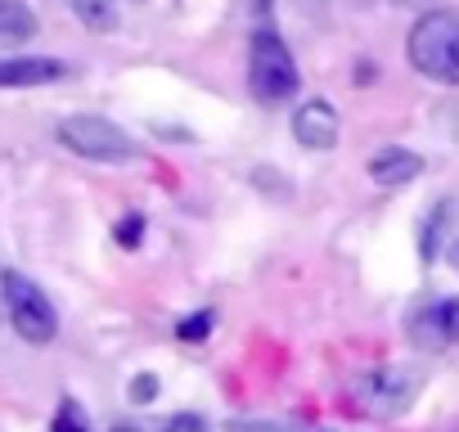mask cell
<instances>
[{
	"label": "cell",
	"instance_id": "1",
	"mask_svg": "<svg viewBox=\"0 0 459 432\" xmlns=\"http://www.w3.org/2000/svg\"><path fill=\"white\" fill-rule=\"evenodd\" d=\"M414 73L441 86H459V10H428L405 41Z\"/></svg>",
	"mask_w": 459,
	"mask_h": 432
},
{
	"label": "cell",
	"instance_id": "2",
	"mask_svg": "<svg viewBox=\"0 0 459 432\" xmlns=\"http://www.w3.org/2000/svg\"><path fill=\"white\" fill-rule=\"evenodd\" d=\"M0 298H5V315L23 342L46 347L59 338V311L37 280H28L23 271H5L0 275Z\"/></svg>",
	"mask_w": 459,
	"mask_h": 432
},
{
	"label": "cell",
	"instance_id": "3",
	"mask_svg": "<svg viewBox=\"0 0 459 432\" xmlns=\"http://www.w3.org/2000/svg\"><path fill=\"white\" fill-rule=\"evenodd\" d=\"M298 82L302 77H298V64L284 37H275L271 28H257L248 46V91L262 104H289L298 95Z\"/></svg>",
	"mask_w": 459,
	"mask_h": 432
},
{
	"label": "cell",
	"instance_id": "4",
	"mask_svg": "<svg viewBox=\"0 0 459 432\" xmlns=\"http://www.w3.org/2000/svg\"><path fill=\"white\" fill-rule=\"evenodd\" d=\"M59 144L77 158H91V162H131L140 153V144L108 117L100 113H73L59 122Z\"/></svg>",
	"mask_w": 459,
	"mask_h": 432
},
{
	"label": "cell",
	"instance_id": "5",
	"mask_svg": "<svg viewBox=\"0 0 459 432\" xmlns=\"http://www.w3.org/2000/svg\"><path fill=\"white\" fill-rule=\"evenodd\" d=\"M414 392H419V378L405 374V369H369V374H360L356 387H351L356 405H360L365 414H374V419H396V414H405V410L414 405Z\"/></svg>",
	"mask_w": 459,
	"mask_h": 432
},
{
	"label": "cell",
	"instance_id": "6",
	"mask_svg": "<svg viewBox=\"0 0 459 432\" xmlns=\"http://www.w3.org/2000/svg\"><path fill=\"white\" fill-rule=\"evenodd\" d=\"M405 338L414 351H450L459 347V298H437L405 320Z\"/></svg>",
	"mask_w": 459,
	"mask_h": 432
},
{
	"label": "cell",
	"instance_id": "7",
	"mask_svg": "<svg viewBox=\"0 0 459 432\" xmlns=\"http://www.w3.org/2000/svg\"><path fill=\"white\" fill-rule=\"evenodd\" d=\"M338 131H342V122H338V108L329 99H307L293 113V135L302 149H333Z\"/></svg>",
	"mask_w": 459,
	"mask_h": 432
},
{
	"label": "cell",
	"instance_id": "8",
	"mask_svg": "<svg viewBox=\"0 0 459 432\" xmlns=\"http://www.w3.org/2000/svg\"><path fill=\"white\" fill-rule=\"evenodd\" d=\"M68 77L64 59L28 55V59H0V91H23V86H55Z\"/></svg>",
	"mask_w": 459,
	"mask_h": 432
},
{
	"label": "cell",
	"instance_id": "9",
	"mask_svg": "<svg viewBox=\"0 0 459 432\" xmlns=\"http://www.w3.org/2000/svg\"><path fill=\"white\" fill-rule=\"evenodd\" d=\"M423 176V158L414 149H401V144H387L369 158V180L378 185H410Z\"/></svg>",
	"mask_w": 459,
	"mask_h": 432
},
{
	"label": "cell",
	"instance_id": "10",
	"mask_svg": "<svg viewBox=\"0 0 459 432\" xmlns=\"http://www.w3.org/2000/svg\"><path fill=\"white\" fill-rule=\"evenodd\" d=\"M455 216H459V203H455V198H441V203L428 212V221H423V230H419V257H423V262H437V257L446 253V239H450V230H455Z\"/></svg>",
	"mask_w": 459,
	"mask_h": 432
},
{
	"label": "cell",
	"instance_id": "11",
	"mask_svg": "<svg viewBox=\"0 0 459 432\" xmlns=\"http://www.w3.org/2000/svg\"><path fill=\"white\" fill-rule=\"evenodd\" d=\"M37 37V14L23 0H0V41H28Z\"/></svg>",
	"mask_w": 459,
	"mask_h": 432
},
{
	"label": "cell",
	"instance_id": "12",
	"mask_svg": "<svg viewBox=\"0 0 459 432\" xmlns=\"http://www.w3.org/2000/svg\"><path fill=\"white\" fill-rule=\"evenodd\" d=\"M68 10H73L91 32H113V28H117V0H68Z\"/></svg>",
	"mask_w": 459,
	"mask_h": 432
},
{
	"label": "cell",
	"instance_id": "13",
	"mask_svg": "<svg viewBox=\"0 0 459 432\" xmlns=\"http://www.w3.org/2000/svg\"><path fill=\"white\" fill-rule=\"evenodd\" d=\"M225 432H329V428H307V423H280V419H230Z\"/></svg>",
	"mask_w": 459,
	"mask_h": 432
},
{
	"label": "cell",
	"instance_id": "14",
	"mask_svg": "<svg viewBox=\"0 0 459 432\" xmlns=\"http://www.w3.org/2000/svg\"><path fill=\"white\" fill-rule=\"evenodd\" d=\"M50 432H91V419H86V410H82L73 396H64V401H59V414H55V423H50Z\"/></svg>",
	"mask_w": 459,
	"mask_h": 432
},
{
	"label": "cell",
	"instance_id": "15",
	"mask_svg": "<svg viewBox=\"0 0 459 432\" xmlns=\"http://www.w3.org/2000/svg\"><path fill=\"white\" fill-rule=\"evenodd\" d=\"M212 329H216V315H212V311H194V315H185V320L176 324V338H180V342H203Z\"/></svg>",
	"mask_w": 459,
	"mask_h": 432
},
{
	"label": "cell",
	"instance_id": "16",
	"mask_svg": "<svg viewBox=\"0 0 459 432\" xmlns=\"http://www.w3.org/2000/svg\"><path fill=\"white\" fill-rule=\"evenodd\" d=\"M113 239H117L122 248H140V239H144V216H140V212H126L122 221L113 226Z\"/></svg>",
	"mask_w": 459,
	"mask_h": 432
},
{
	"label": "cell",
	"instance_id": "17",
	"mask_svg": "<svg viewBox=\"0 0 459 432\" xmlns=\"http://www.w3.org/2000/svg\"><path fill=\"white\" fill-rule=\"evenodd\" d=\"M153 396H158V378H153V374H135V378H131V401H135V405H149Z\"/></svg>",
	"mask_w": 459,
	"mask_h": 432
},
{
	"label": "cell",
	"instance_id": "18",
	"mask_svg": "<svg viewBox=\"0 0 459 432\" xmlns=\"http://www.w3.org/2000/svg\"><path fill=\"white\" fill-rule=\"evenodd\" d=\"M162 432H212V428H207L203 414H176V419H167Z\"/></svg>",
	"mask_w": 459,
	"mask_h": 432
},
{
	"label": "cell",
	"instance_id": "19",
	"mask_svg": "<svg viewBox=\"0 0 459 432\" xmlns=\"http://www.w3.org/2000/svg\"><path fill=\"white\" fill-rule=\"evenodd\" d=\"M450 266H455V271H459V239H455V244H450Z\"/></svg>",
	"mask_w": 459,
	"mask_h": 432
},
{
	"label": "cell",
	"instance_id": "20",
	"mask_svg": "<svg viewBox=\"0 0 459 432\" xmlns=\"http://www.w3.org/2000/svg\"><path fill=\"white\" fill-rule=\"evenodd\" d=\"M108 432H135V428H126V423H122V428H108Z\"/></svg>",
	"mask_w": 459,
	"mask_h": 432
},
{
	"label": "cell",
	"instance_id": "21",
	"mask_svg": "<svg viewBox=\"0 0 459 432\" xmlns=\"http://www.w3.org/2000/svg\"><path fill=\"white\" fill-rule=\"evenodd\" d=\"M356 5H378V0H356Z\"/></svg>",
	"mask_w": 459,
	"mask_h": 432
}]
</instances>
